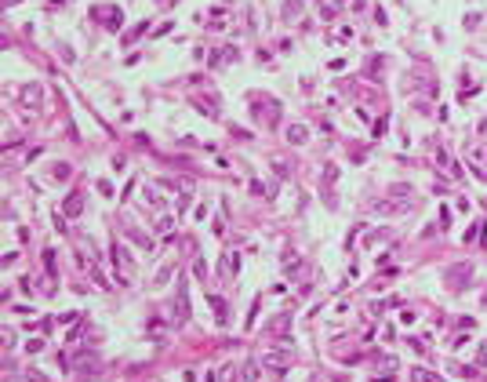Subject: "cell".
<instances>
[{
  "instance_id": "1",
  "label": "cell",
  "mask_w": 487,
  "mask_h": 382,
  "mask_svg": "<svg viewBox=\"0 0 487 382\" xmlns=\"http://www.w3.org/2000/svg\"><path fill=\"white\" fill-rule=\"evenodd\" d=\"M80 208H84V193H80V190H77V193H69V200L62 204L65 219H77V215H80Z\"/></svg>"
},
{
  "instance_id": "2",
  "label": "cell",
  "mask_w": 487,
  "mask_h": 382,
  "mask_svg": "<svg viewBox=\"0 0 487 382\" xmlns=\"http://www.w3.org/2000/svg\"><path fill=\"white\" fill-rule=\"evenodd\" d=\"M298 15H302V4H298V0H287V4H284V18H287V22H295Z\"/></svg>"
},
{
  "instance_id": "3",
  "label": "cell",
  "mask_w": 487,
  "mask_h": 382,
  "mask_svg": "<svg viewBox=\"0 0 487 382\" xmlns=\"http://www.w3.org/2000/svg\"><path fill=\"white\" fill-rule=\"evenodd\" d=\"M287 138H291V142H298V146H302V142H305V127H302V124H295V127H287Z\"/></svg>"
},
{
  "instance_id": "4",
  "label": "cell",
  "mask_w": 487,
  "mask_h": 382,
  "mask_svg": "<svg viewBox=\"0 0 487 382\" xmlns=\"http://www.w3.org/2000/svg\"><path fill=\"white\" fill-rule=\"evenodd\" d=\"M44 266H48V273L55 277V255H51V251H44Z\"/></svg>"
},
{
  "instance_id": "5",
  "label": "cell",
  "mask_w": 487,
  "mask_h": 382,
  "mask_svg": "<svg viewBox=\"0 0 487 382\" xmlns=\"http://www.w3.org/2000/svg\"><path fill=\"white\" fill-rule=\"evenodd\" d=\"M15 4H18V0H4V7H15Z\"/></svg>"
}]
</instances>
